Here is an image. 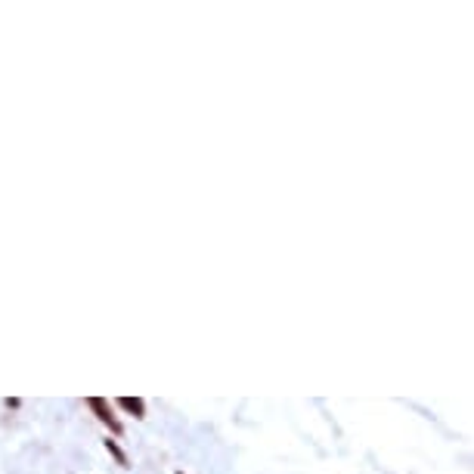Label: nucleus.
<instances>
[{
	"instance_id": "f257e3e1",
	"label": "nucleus",
	"mask_w": 474,
	"mask_h": 474,
	"mask_svg": "<svg viewBox=\"0 0 474 474\" xmlns=\"http://www.w3.org/2000/svg\"><path fill=\"white\" fill-rule=\"evenodd\" d=\"M87 406H90V409H96V412H99V419H103V422H106V425H109L112 431H121V425L112 419V409L106 406V400H99V397H90V400H87Z\"/></svg>"
},
{
	"instance_id": "7ed1b4c3",
	"label": "nucleus",
	"mask_w": 474,
	"mask_h": 474,
	"mask_svg": "<svg viewBox=\"0 0 474 474\" xmlns=\"http://www.w3.org/2000/svg\"><path fill=\"white\" fill-rule=\"evenodd\" d=\"M106 450H109V452H112V456H115V459H118V465H127L124 452H121V450H118V443H115V440H106Z\"/></svg>"
},
{
	"instance_id": "f03ea898",
	"label": "nucleus",
	"mask_w": 474,
	"mask_h": 474,
	"mask_svg": "<svg viewBox=\"0 0 474 474\" xmlns=\"http://www.w3.org/2000/svg\"><path fill=\"white\" fill-rule=\"evenodd\" d=\"M118 403H121V406H124V409H127V412H134V415H136V419H143V415H146V403H143V400H140V397H121V400H118Z\"/></svg>"
}]
</instances>
